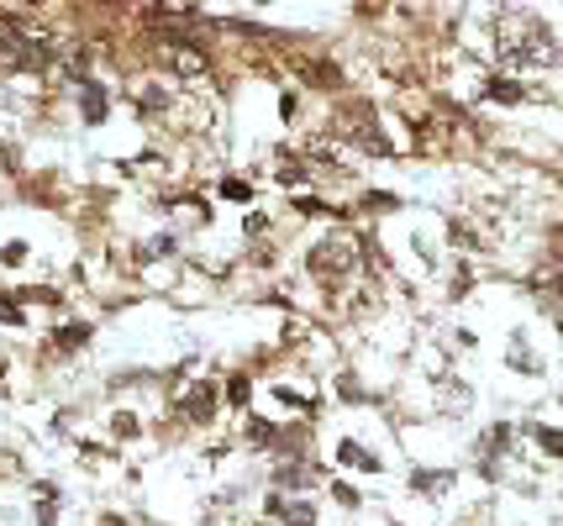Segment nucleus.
<instances>
[{
  "label": "nucleus",
  "instance_id": "10",
  "mask_svg": "<svg viewBox=\"0 0 563 526\" xmlns=\"http://www.w3.org/2000/svg\"><path fill=\"white\" fill-rule=\"evenodd\" d=\"M221 195H227V201H247V184L243 179H227V184H221Z\"/></svg>",
  "mask_w": 563,
  "mask_h": 526
},
{
  "label": "nucleus",
  "instance_id": "3",
  "mask_svg": "<svg viewBox=\"0 0 563 526\" xmlns=\"http://www.w3.org/2000/svg\"><path fill=\"white\" fill-rule=\"evenodd\" d=\"M164 58H169V64H174V75H185V79L206 75V53L185 48V43H174V48H164Z\"/></svg>",
  "mask_w": 563,
  "mask_h": 526
},
{
  "label": "nucleus",
  "instance_id": "2",
  "mask_svg": "<svg viewBox=\"0 0 563 526\" xmlns=\"http://www.w3.org/2000/svg\"><path fill=\"white\" fill-rule=\"evenodd\" d=\"M353 269H358V243H353L347 232H332V237L317 243V253H311V275H317L321 284H343Z\"/></svg>",
  "mask_w": 563,
  "mask_h": 526
},
{
  "label": "nucleus",
  "instance_id": "12",
  "mask_svg": "<svg viewBox=\"0 0 563 526\" xmlns=\"http://www.w3.org/2000/svg\"><path fill=\"white\" fill-rule=\"evenodd\" d=\"M0 258H5V264H22V258H26V243H11V248L0 253Z\"/></svg>",
  "mask_w": 563,
  "mask_h": 526
},
{
  "label": "nucleus",
  "instance_id": "7",
  "mask_svg": "<svg viewBox=\"0 0 563 526\" xmlns=\"http://www.w3.org/2000/svg\"><path fill=\"white\" fill-rule=\"evenodd\" d=\"M490 101H521V90H516V85H506V79H495V85H490Z\"/></svg>",
  "mask_w": 563,
  "mask_h": 526
},
{
  "label": "nucleus",
  "instance_id": "6",
  "mask_svg": "<svg viewBox=\"0 0 563 526\" xmlns=\"http://www.w3.org/2000/svg\"><path fill=\"white\" fill-rule=\"evenodd\" d=\"M79 105H85V122H100V116H106V96H100V85H85Z\"/></svg>",
  "mask_w": 563,
  "mask_h": 526
},
{
  "label": "nucleus",
  "instance_id": "9",
  "mask_svg": "<svg viewBox=\"0 0 563 526\" xmlns=\"http://www.w3.org/2000/svg\"><path fill=\"white\" fill-rule=\"evenodd\" d=\"M538 443H542L548 452H559V458H563V432H548V426H542V432H538Z\"/></svg>",
  "mask_w": 563,
  "mask_h": 526
},
{
  "label": "nucleus",
  "instance_id": "1",
  "mask_svg": "<svg viewBox=\"0 0 563 526\" xmlns=\"http://www.w3.org/2000/svg\"><path fill=\"white\" fill-rule=\"evenodd\" d=\"M500 53L511 58L516 69H542V64H553L559 58V37L548 32V22L542 16H532V11H506L500 16Z\"/></svg>",
  "mask_w": 563,
  "mask_h": 526
},
{
  "label": "nucleus",
  "instance_id": "11",
  "mask_svg": "<svg viewBox=\"0 0 563 526\" xmlns=\"http://www.w3.org/2000/svg\"><path fill=\"white\" fill-rule=\"evenodd\" d=\"M58 337H64V348H79V343H85V337H90V332H85V326H64V332H58Z\"/></svg>",
  "mask_w": 563,
  "mask_h": 526
},
{
  "label": "nucleus",
  "instance_id": "5",
  "mask_svg": "<svg viewBox=\"0 0 563 526\" xmlns=\"http://www.w3.org/2000/svg\"><path fill=\"white\" fill-rule=\"evenodd\" d=\"M274 516L285 526H317V511L306 501H274Z\"/></svg>",
  "mask_w": 563,
  "mask_h": 526
},
{
  "label": "nucleus",
  "instance_id": "8",
  "mask_svg": "<svg viewBox=\"0 0 563 526\" xmlns=\"http://www.w3.org/2000/svg\"><path fill=\"white\" fill-rule=\"evenodd\" d=\"M0 322L22 326V322H26V316H22V305H16V301H5V295H0Z\"/></svg>",
  "mask_w": 563,
  "mask_h": 526
},
{
  "label": "nucleus",
  "instance_id": "13",
  "mask_svg": "<svg viewBox=\"0 0 563 526\" xmlns=\"http://www.w3.org/2000/svg\"><path fill=\"white\" fill-rule=\"evenodd\" d=\"M100 526H122V522H100Z\"/></svg>",
  "mask_w": 563,
  "mask_h": 526
},
{
  "label": "nucleus",
  "instance_id": "4",
  "mask_svg": "<svg viewBox=\"0 0 563 526\" xmlns=\"http://www.w3.org/2000/svg\"><path fill=\"white\" fill-rule=\"evenodd\" d=\"M338 458H343L347 469H358V474H379V458L368 448H358V443H338Z\"/></svg>",
  "mask_w": 563,
  "mask_h": 526
}]
</instances>
